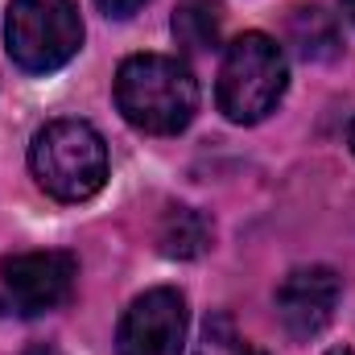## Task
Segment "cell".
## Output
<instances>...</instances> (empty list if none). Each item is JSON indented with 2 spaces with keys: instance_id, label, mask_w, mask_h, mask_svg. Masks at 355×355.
<instances>
[{
  "instance_id": "cell-1",
  "label": "cell",
  "mask_w": 355,
  "mask_h": 355,
  "mask_svg": "<svg viewBox=\"0 0 355 355\" xmlns=\"http://www.w3.org/2000/svg\"><path fill=\"white\" fill-rule=\"evenodd\" d=\"M116 107L132 128L174 137L194 120L198 83L170 54H132L116 71Z\"/></svg>"
},
{
  "instance_id": "cell-2",
  "label": "cell",
  "mask_w": 355,
  "mask_h": 355,
  "mask_svg": "<svg viewBox=\"0 0 355 355\" xmlns=\"http://www.w3.org/2000/svg\"><path fill=\"white\" fill-rule=\"evenodd\" d=\"M29 170L58 202H83L107 182V145L87 120H54L29 145Z\"/></svg>"
},
{
  "instance_id": "cell-3",
  "label": "cell",
  "mask_w": 355,
  "mask_h": 355,
  "mask_svg": "<svg viewBox=\"0 0 355 355\" xmlns=\"http://www.w3.org/2000/svg\"><path fill=\"white\" fill-rule=\"evenodd\" d=\"M285 83H289V67L281 46L268 33H240L223 50L215 99L232 124H261L281 103Z\"/></svg>"
},
{
  "instance_id": "cell-4",
  "label": "cell",
  "mask_w": 355,
  "mask_h": 355,
  "mask_svg": "<svg viewBox=\"0 0 355 355\" xmlns=\"http://www.w3.org/2000/svg\"><path fill=\"white\" fill-rule=\"evenodd\" d=\"M83 46V17L75 0H12L4 17V50L29 75L67 67Z\"/></svg>"
},
{
  "instance_id": "cell-5",
  "label": "cell",
  "mask_w": 355,
  "mask_h": 355,
  "mask_svg": "<svg viewBox=\"0 0 355 355\" xmlns=\"http://www.w3.org/2000/svg\"><path fill=\"white\" fill-rule=\"evenodd\" d=\"M75 277L79 265L71 252H21V257H8L0 265V281H4V293H8V306L25 318H37V314H50L58 306L71 302L75 293Z\"/></svg>"
},
{
  "instance_id": "cell-6",
  "label": "cell",
  "mask_w": 355,
  "mask_h": 355,
  "mask_svg": "<svg viewBox=\"0 0 355 355\" xmlns=\"http://www.w3.org/2000/svg\"><path fill=\"white\" fill-rule=\"evenodd\" d=\"M186 352V297L178 289L141 293L116 331V355H182Z\"/></svg>"
},
{
  "instance_id": "cell-7",
  "label": "cell",
  "mask_w": 355,
  "mask_h": 355,
  "mask_svg": "<svg viewBox=\"0 0 355 355\" xmlns=\"http://www.w3.org/2000/svg\"><path fill=\"white\" fill-rule=\"evenodd\" d=\"M339 297H343V285L335 268L302 265L277 285V314L293 339H314L331 327Z\"/></svg>"
},
{
  "instance_id": "cell-8",
  "label": "cell",
  "mask_w": 355,
  "mask_h": 355,
  "mask_svg": "<svg viewBox=\"0 0 355 355\" xmlns=\"http://www.w3.org/2000/svg\"><path fill=\"white\" fill-rule=\"evenodd\" d=\"M157 244L174 261H194L211 248V219L194 207H170L157 223Z\"/></svg>"
},
{
  "instance_id": "cell-9",
  "label": "cell",
  "mask_w": 355,
  "mask_h": 355,
  "mask_svg": "<svg viewBox=\"0 0 355 355\" xmlns=\"http://www.w3.org/2000/svg\"><path fill=\"white\" fill-rule=\"evenodd\" d=\"M219 25H223V17H219L215 0H182L174 12V37L190 54L215 50L219 46Z\"/></svg>"
},
{
  "instance_id": "cell-10",
  "label": "cell",
  "mask_w": 355,
  "mask_h": 355,
  "mask_svg": "<svg viewBox=\"0 0 355 355\" xmlns=\"http://www.w3.org/2000/svg\"><path fill=\"white\" fill-rule=\"evenodd\" d=\"M289 42L297 46L302 58H331L339 50L335 21L322 8H293V17H289Z\"/></svg>"
},
{
  "instance_id": "cell-11",
  "label": "cell",
  "mask_w": 355,
  "mask_h": 355,
  "mask_svg": "<svg viewBox=\"0 0 355 355\" xmlns=\"http://www.w3.org/2000/svg\"><path fill=\"white\" fill-rule=\"evenodd\" d=\"M194 355H265V352L252 347V343L232 327L227 314H211V318L202 322V335H198Z\"/></svg>"
},
{
  "instance_id": "cell-12",
  "label": "cell",
  "mask_w": 355,
  "mask_h": 355,
  "mask_svg": "<svg viewBox=\"0 0 355 355\" xmlns=\"http://www.w3.org/2000/svg\"><path fill=\"white\" fill-rule=\"evenodd\" d=\"M107 17H116V21H124V17H132V12H141L149 0H95Z\"/></svg>"
},
{
  "instance_id": "cell-13",
  "label": "cell",
  "mask_w": 355,
  "mask_h": 355,
  "mask_svg": "<svg viewBox=\"0 0 355 355\" xmlns=\"http://www.w3.org/2000/svg\"><path fill=\"white\" fill-rule=\"evenodd\" d=\"M327 355H355V347H335V352H327Z\"/></svg>"
},
{
  "instance_id": "cell-14",
  "label": "cell",
  "mask_w": 355,
  "mask_h": 355,
  "mask_svg": "<svg viewBox=\"0 0 355 355\" xmlns=\"http://www.w3.org/2000/svg\"><path fill=\"white\" fill-rule=\"evenodd\" d=\"M343 8H347V17L355 21V0H343Z\"/></svg>"
},
{
  "instance_id": "cell-15",
  "label": "cell",
  "mask_w": 355,
  "mask_h": 355,
  "mask_svg": "<svg viewBox=\"0 0 355 355\" xmlns=\"http://www.w3.org/2000/svg\"><path fill=\"white\" fill-rule=\"evenodd\" d=\"M347 141H352V153H355V124H352V137H347Z\"/></svg>"
}]
</instances>
